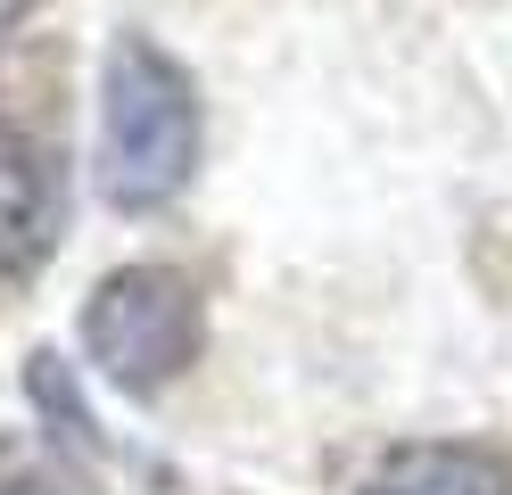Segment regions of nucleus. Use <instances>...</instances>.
<instances>
[{
  "label": "nucleus",
  "mask_w": 512,
  "mask_h": 495,
  "mask_svg": "<svg viewBox=\"0 0 512 495\" xmlns=\"http://www.w3.org/2000/svg\"><path fill=\"white\" fill-rule=\"evenodd\" d=\"M199 83L149 33H116L100 58V198L124 215L174 207L199 174Z\"/></svg>",
  "instance_id": "f257e3e1"
},
{
  "label": "nucleus",
  "mask_w": 512,
  "mask_h": 495,
  "mask_svg": "<svg viewBox=\"0 0 512 495\" xmlns=\"http://www.w3.org/2000/svg\"><path fill=\"white\" fill-rule=\"evenodd\" d=\"M199 347H207V306L174 264H124L83 306V355L124 396H157L166 380H182Z\"/></svg>",
  "instance_id": "f03ea898"
},
{
  "label": "nucleus",
  "mask_w": 512,
  "mask_h": 495,
  "mask_svg": "<svg viewBox=\"0 0 512 495\" xmlns=\"http://www.w3.org/2000/svg\"><path fill=\"white\" fill-rule=\"evenodd\" d=\"M67 231V165L25 124H0V273H42Z\"/></svg>",
  "instance_id": "7ed1b4c3"
},
{
  "label": "nucleus",
  "mask_w": 512,
  "mask_h": 495,
  "mask_svg": "<svg viewBox=\"0 0 512 495\" xmlns=\"http://www.w3.org/2000/svg\"><path fill=\"white\" fill-rule=\"evenodd\" d=\"M364 495H512V462L479 446H405L372 471Z\"/></svg>",
  "instance_id": "20e7f679"
},
{
  "label": "nucleus",
  "mask_w": 512,
  "mask_h": 495,
  "mask_svg": "<svg viewBox=\"0 0 512 495\" xmlns=\"http://www.w3.org/2000/svg\"><path fill=\"white\" fill-rule=\"evenodd\" d=\"M0 495H58L42 471H0Z\"/></svg>",
  "instance_id": "39448f33"
},
{
  "label": "nucleus",
  "mask_w": 512,
  "mask_h": 495,
  "mask_svg": "<svg viewBox=\"0 0 512 495\" xmlns=\"http://www.w3.org/2000/svg\"><path fill=\"white\" fill-rule=\"evenodd\" d=\"M25 17H34V0H0V33H17Z\"/></svg>",
  "instance_id": "423d86ee"
}]
</instances>
